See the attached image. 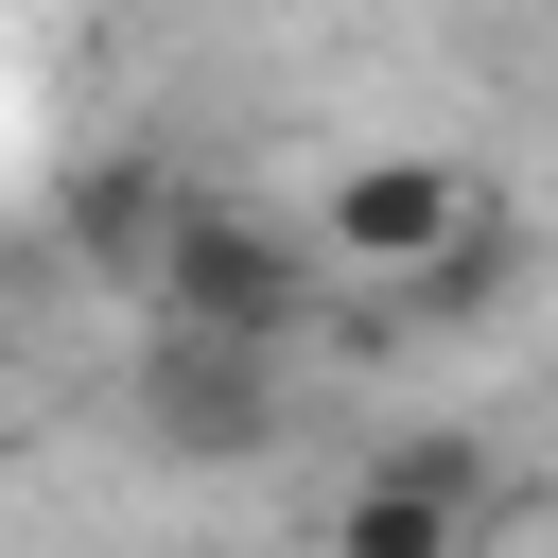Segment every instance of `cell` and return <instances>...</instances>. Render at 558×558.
<instances>
[{
    "label": "cell",
    "mask_w": 558,
    "mask_h": 558,
    "mask_svg": "<svg viewBox=\"0 0 558 558\" xmlns=\"http://www.w3.org/2000/svg\"><path fill=\"white\" fill-rule=\"evenodd\" d=\"M314 244L366 262V279H471V262H488V192H471L453 157H349L331 209H314Z\"/></svg>",
    "instance_id": "6da1fadb"
},
{
    "label": "cell",
    "mask_w": 558,
    "mask_h": 558,
    "mask_svg": "<svg viewBox=\"0 0 558 558\" xmlns=\"http://www.w3.org/2000/svg\"><path fill=\"white\" fill-rule=\"evenodd\" d=\"M296 314H314V279H296V244H279L262 209H192V227H174V262H157V331L296 349Z\"/></svg>",
    "instance_id": "7a4b0ae2"
},
{
    "label": "cell",
    "mask_w": 558,
    "mask_h": 558,
    "mask_svg": "<svg viewBox=\"0 0 558 558\" xmlns=\"http://www.w3.org/2000/svg\"><path fill=\"white\" fill-rule=\"evenodd\" d=\"M140 436L174 471H227L279 436V349H209V331H140Z\"/></svg>",
    "instance_id": "3957f363"
},
{
    "label": "cell",
    "mask_w": 558,
    "mask_h": 558,
    "mask_svg": "<svg viewBox=\"0 0 558 558\" xmlns=\"http://www.w3.org/2000/svg\"><path fill=\"white\" fill-rule=\"evenodd\" d=\"M174 227H192V192H174V157H157V140H105V157L70 174V244H87L105 279H140V296H157Z\"/></svg>",
    "instance_id": "277c9868"
},
{
    "label": "cell",
    "mask_w": 558,
    "mask_h": 558,
    "mask_svg": "<svg viewBox=\"0 0 558 558\" xmlns=\"http://www.w3.org/2000/svg\"><path fill=\"white\" fill-rule=\"evenodd\" d=\"M331 558H471V453H384L331 506Z\"/></svg>",
    "instance_id": "5b68a950"
}]
</instances>
